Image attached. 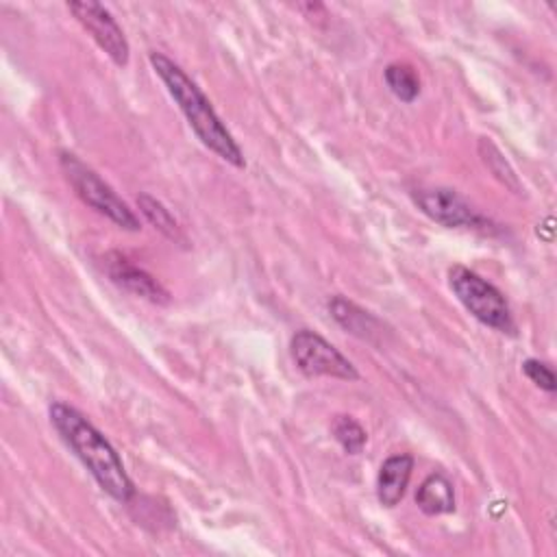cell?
Here are the masks:
<instances>
[{
	"label": "cell",
	"instance_id": "1",
	"mask_svg": "<svg viewBox=\"0 0 557 557\" xmlns=\"http://www.w3.org/2000/svg\"><path fill=\"white\" fill-rule=\"evenodd\" d=\"M48 416L61 440L81 459L100 490L117 503H128L135 496V485L111 442L67 403L54 400Z\"/></svg>",
	"mask_w": 557,
	"mask_h": 557
},
{
	"label": "cell",
	"instance_id": "2",
	"mask_svg": "<svg viewBox=\"0 0 557 557\" xmlns=\"http://www.w3.org/2000/svg\"><path fill=\"white\" fill-rule=\"evenodd\" d=\"M148 61L154 74L165 85L172 100L178 104L181 113L185 115L187 124L191 126L200 144L207 146L211 152H215L222 161L231 163L233 168H244L246 159L239 144L235 141L231 131L224 126V122L220 120V115L215 113V109L211 107L202 89L185 74V70L178 63H174L170 57L157 50L148 54Z\"/></svg>",
	"mask_w": 557,
	"mask_h": 557
},
{
	"label": "cell",
	"instance_id": "3",
	"mask_svg": "<svg viewBox=\"0 0 557 557\" xmlns=\"http://www.w3.org/2000/svg\"><path fill=\"white\" fill-rule=\"evenodd\" d=\"M448 285L466 311L481 324L498 333H516L513 315L507 298L498 287L479 276L466 265H453L448 270Z\"/></svg>",
	"mask_w": 557,
	"mask_h": 557
},
{
	"label": "cell",
	"instance_id": "4",
	"mask_svg": "<svg viewBox=\"0 0 557 557\" xmlns=\"http://www.w3.org/2000/svg\"><path fill=\"white\" fill-rule=\"evenodd\" d=\"M59 163H61V170H63L67 183L72 185L76 196L87 207H91L100 215L109 218L115 226H120L124 231H133L135 233V231L141 228L139 218L133 213V209H128V205L113 191V187L109 183H104L76 154L61 152L59 154Z\"/></svg>",
	"mask_w": 557,
	"mask_h": 557
},
{
	"label": "cell",
	"instance_id": "5",
	"mask_svg": "<svg viewBox=\"0 0 557 557\" xmlns=\"http://www.w3.org/2000/svg\"><path fill=\"white\" fill-rule=\"evenodd\" d=\"M289 355L296 368L307 376H331L342 381H357V368L320 333L300 329L289 339Z\"/></svg>",
	"mask_w": 557,
	"mask_h": 557
},
{
	"label": "cell",
	"instance_id": "6",
	"mask_svg": "<svg viewBox=\"0 0 557 557\" xmlns=\"http://www.w3.org/2000/svg\"><path fill=\"white\" fill-rule=\"evenodd\" d=\"M413 205L433 222L446 228L490 231L492 222L448 187H420L411 191Z\"/></svg>",
	"mask_w": 557,
	"mask_h": 557
},
{
	"label": "cell",
	"instance_id": "7",
	"mask_svg": "<svg viewBox=\"0 0 557 557\" xmlns=\"http://www.w3.org/2000/svg\"><path fill=\"white\" fill-rule=\"evenodd\" d=\"M67 11L78 20V24L91 35V39L98 44V48L120 67L128 63L131 46L128 39L117 24V20L111 15V11L91 0L81 2H67Z\"/></svg>",
	"mask_w": 557,
	"mask_h": 557
},
{
	"label": "cell",
	"instance_id": "8",
	"mask_svg": "<svg viewBox=\"0 0 557 557\" xmlns=\"http://www.w3.org/2000/svg\"><path fill=\"white\" fill-rule=\"evenodd\" d=\"M104 272L117 287L126 289L128 294H133L137 298H144L152 305H168L172 298L170 292L150 272L131 263L120 252L104 255Z\"/></svg>",
	"mask_w": 557,
	"mask_h": 557
},
{
	"label": "cell",
	"instance_id": "9",
	"mask_svg": "<svg viewBox=\"0 0 557 557\" xmlns=\"http://www.w3.org/2000/svg\"><path fill=\"white\" fill-rule=\"evenodd\" d=\"M411 472H413V457L409 453L389 455L381 463L379 476H376V498L383 507H396L403 500Z\"/></svg>",
	"mask_w": 557,
	"mask_h": 557
},
{
	"label": "cell",
	"instance_id": "10",
	"mask_svg": "<svg viewBox=\"0 0 557 557\" xmlns=\"http://www.w3.org/2000/svg\"><path fill=\"white\" fill-rule=\"evenodd\" d=\"M329 313L333 315V320L350 335L363 339V342H376V337L383 335V324L379 318H374L370 311L361 309L359 305H355L352 300L344 298V296H331L329 302Z\"/></svg>",
	"mask_w": 557,
	"mask_h": 557
},
{
	"label": "cell",
	"instance_id": "11",
	"mask_svg": "<svg viewBox=\"0 0 557 557\" xmlns=\"http://www.w3.org/2000/svg\"><path fill=\"white\" fill-rule=\"evenodd\" d=\"M416 505L426 516L455 511V490L446 474L431 472L416 492Z\"/></svg>",
	"mask_w": 557,
	"mask_h": 557
},
{
	"label": "cell",
	"instance_id": "12",
	"mask_svg": "<svg viewBox=\"0 0 557 557\" xmlns=\"http://www.w3.org/2000/svg\"><path fill=\"white\" fill-rule=\"evenodd\" d=\"M137 207H139L141 215H144L163 237H168L170 242L181 244V246L187 244V237H185V233H183L178 220L172 215V211H170L161 200H157V198L150 196V194H139V196H137Z\"/></svg>",
	"mask_w": 557,
	"mask_h": 557
},
{
	"label": "cell",
	"instance_id": "13",
	"mask_svg": "<svg viewBox=\"0 0 557 557\" xmlns=\"http://www.w3.org/2000/svg\"><path fill=\"white\" fill-rule=\"evenodd\" d=\"M385 83L389 87V91L403 100V102H413L420 94V78L416 74V70L407 63H389L383 72Z\"/></svg>",
	"mask_w": 557,
	"mask_h": 557
},
{
	"label": "cell",
	"instance_id": "14",
	"mask_svg": "<svg viewBox=\"0 0 557 557\" xmlns=\"http://www.w3.org/2000/svg\"><path fill=\"white\" fill-rule=\"evenodd\" d=\"M331 433L348 455H359L368 442L366 429L352 416H335Z\"/></svg>",
	"mask_w": 557,
	"mask_h": 557
},
{
	"label": "cell",
	"instance_id": "15",
	"mask_svg": "<svg viewBox=\"0 0 557 557\" xmlns=\"http://www.w3.org/2000/svg\"><path fill=\"white\" fill-rule=\"evenodd\" d=\"M479 152H481V159L483 163L490 168V172L503 183L507 185L509 189L513 191H520V183H518V176L513 172V168L509 165V161L503 157V152L498 150L496 144H492L490 139H481L479 141Z\"/></svg>",
	"mask_w": 557,
	"mask_h": 557
},
{
	"label": "cell",
	"instance_id": "16",
	"mask_svg": "<svg viewBox=\"0 0 557 557\" xmlns=\"http://www.w3.org/2000/svg\"><path fill=\"white\" fill-rule=\"evenodd\" d=\"M522 372H524V376L533 383V385H537L540 389H544V392H555V387H557V381H555V374H553V370L546 366V363H542L540 359H524L522 361Z\"/></svg>",
	"mask_w": 557,
	"mask_h": 557
}]
</instances>
